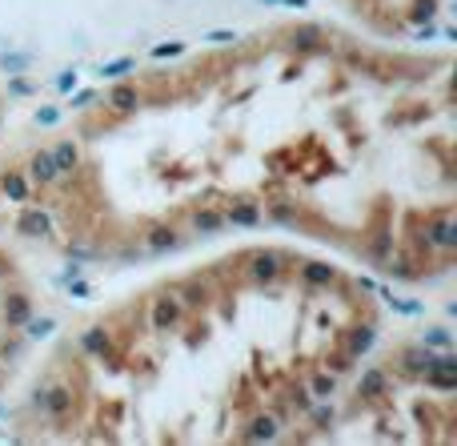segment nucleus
I'll return each instance as SVG.
<instances>
[{"mask_svg":"<svg viewBox=\"0 0 457 446\" xmlns=\"http://www.w3.org/2000/svg\"><path fill=\"white\" fill-rule=\"evenodd\" d=\"M0 225L77 262L285 233L394 282L445 278L453 56L281 21L145 64L0 161Z\"/></svg>","mask_w":457,"mask_h":446,"instance_id":"f257e3e1","label":"nucleus"},{"mask_svg":"<svg viewBox=\"0 0 457 446\" xmlns=\"http://www.w3.org/2000/svg\"><path fill=\"white\" fill-rule=\"evenodd\" d=\"M378 334V290L357 270L293 241H241L64 330L16 407V434L313 442Z\"/></svg>","mask_w":457,"mask_h":446,"instance_id":"f03ea898","label":"nucleus"},{"mask_svg":"<svg viewBox=\"0 0 457 446\" xmlns=\"http://www.w3.org/2000/svg\"><path fill=\"white\" fill-rule=\"evenodd\" d=\"M453 366L418 350L410 362L386 358V366L361 378L357 370L313 439L365 442H453Z\"/></svg>","mask_w":457,"mask_h":446,"instance_id":"7ed1b4c3","label":"nucleus"},{"mask_svg":"<svg viewBox=\"0 0 457 446\" xmlns=\"http://www.w3.org/2000/svg\"><path fill=\"white\" fill-rule=\"evenodd\" d=\"M32 326H37V286L8 254V246H0V386L29 350Z\"/></svg>","mask_w":457,"mask_h":446,"instance_id":"20e7f679","label":"nucleus"},{"mask_svg":"<svg viewBox=\"0 0 457 446\" xmlns=\"http://www.w3.org/2000/svg\"><path fill=\"white\" fill-rule=\"evenodd\" d=\"M357 16L381 37H405V32L421 29L437 0H353Z\"/></svg>","mask_w":457,"mask_h":446,"instance_id":"39448f33","label":"nucleus"},{"mask_svg":"<svg viewBox=\"0 0 457 446\" xmlns=\"http://www.w3.org/2000/svg\"><path fill=\"white\" fill-rule=\"evenodd\" d=\"M0 113H4V105H0Z\"/></svg>","mask_w":457,"mask_h":446,"instance_id":"423d86ee","label":"nucleus"}]
</instances>
